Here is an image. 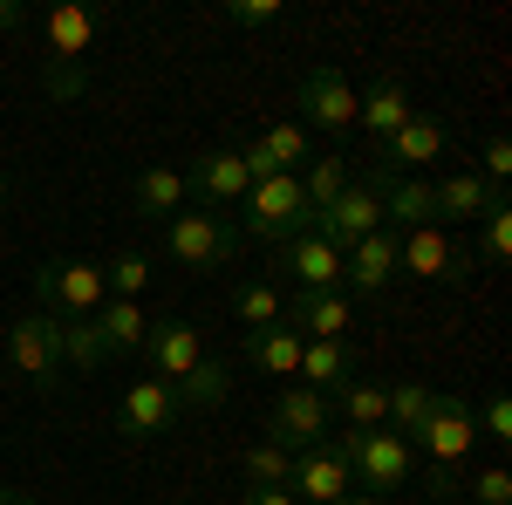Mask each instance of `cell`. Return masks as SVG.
Listing matches in <instances>:
<instances>
[{
  "mask_svg": "<svg viewBox=\"0 0 512 505\" xmlns=\"http://www.w3.org/2000/svg\"><path fill=\"white\" fill-rule=\"evenodd\" d=\"M349 157H315V164H308V171H301V192H308V212H328V205H335V198L349 192Z\"/></svg>",
  "mask_w": 512,
  "mask_h": 505,
  "instance_id": "4dcf8cb0",
  "label": "cell"
},
{
  "mask_svg": "<svg viewBox=\"0 0 512 505\" xmlns=\"http://www.w3.org/2000/svg\"><path fill=\"white\" fill-rule=\"evenodd\" d=\"M472 424H478L485 444H512V403H506V396H485V410H478Z\"/></svg>",
  "mask_w": 512,
  "mask_h": 505,
  "instance_id": "74e56055",
  "label": "cell"
},
{
  "mask_svg": "<svg viewBox=\"0 0 512 505\" xmlns=\"http://www.w3.org/2000/svg\"><path fill=\"white\" fill-rule=\"evenodd\" d=\"M308 226H315V212H308V192H301L294 171H274V178H260L253 192L239 198V233L260 239V246H287Z\"/></svg>",
  "mask_w": 512,
  "mask_h": 505,
  "instance_id": "7a4b0ae2",
  "label": "cell"
},
{
  "mask_svg": "<svg viewBox=\"0 0 512 505\" xmlns=\"http://www.w3.org/2000/svg\"><path fill=\"white\" fill-rule=\"evenodd\" d=\"M103 362H110V342H103L96 314L89 321H62V369H103Z\"/></svg>",
  "mask_w": 512,
  "mask_h": 505,
  "instance_id": "1f68e13d",
  "label": "cell"
},
{
  "mask_svg": "<svg viewBox=\"0 0 512 505\" xmlns=\"http://www.w3.org/2000/svg\"><path fill=\"white\" fill-rule=\"evenodd\" d=\"M437 389L431 383H390V410H383V430H396V437H417L424 430V417H431Z\"/></svg>",
  "mask_w": 512,
  "mask_h": 505,
  "instance_id": "f1b7e54d",
  "label": "cell"
},
{
  "mask_svg": "<svg viewBox=\"0 0 512 505\" xmlns=\"http://www.w3.org/2000/svg\"><path fill=\"white\" fill-rule=\"evenodd\" d=\"M472 499L478 505H512V478H506V465H485L472 478Z\"/></svg>",
  "mask_w": 512,
  "mask_h": 505,
  "instance_id": "f35d334b",
  "label": "cell"
},
{
  "mask_svg": "<svg viewBox=\"0 0 512 505\" xmlns=\"http://www.w3.org/2000/svg\"><path fill=\"white\" fill-rule=\"evenodd\" d=\"M226 21H233V28H280L287 7H280V0H226Z\"/></svg>",
  "mask_w": 512,
  "mask_h": 505,
  "instance_id": "8d00e7d4",
  "label": "cell"
},
{
  "mask_svg": "<svg viewBox=\"0 0 512 505\" xmlns=\"http://www.w3.org/2000/svg\"><path fill=\"white\" fill-rule=\"evenodd\" d=\"M342 505H390V499H369V492H349Z\"/></svg>",
  "mask_w": 512,
  "mask_h": 505,
  "instance_id": "ee69618b",
  "label": "cell"
},
{
  "mask_svg": "<svg viewBox=\"0 0 512 505\" xmlns=\"http://www.w3.org/2000/svg\"><path fill=\"white\" fill-rule=\"evenodd\" d=\"M239 246H246V233H239L233 212H212V205H185L178 219H164V253L178 260V267H226V260H239Z\"/></svg>",
  "mask_w": 512,
  "mask_h": 505,
  "instance_id": "277c9868",
  "label": "cell"
},
{
  "mask_svg": "<svg viewBox=\"0 0 512 505\" xmlns=\"http://www.w3.org/2000/svg\"><path fill=\"white\" fill-rule=\"evenodd\" d=\"M396 273H417V280H472V253L444 226H417V233L396 239Z\"/></svg>",
  "mask_w": 512,
  "mask_h": 505,
  "instance_id": "8fae6325",
  "label": "cell"
},
{
  "mask_svg": "<svg viewBox=\"0 0 512 505\" xmlns=\"http://www.w3.org/2000/svg\"><path fill=\"white\" fill-rule=\"evenodd\" d=\"M7 362L35 389H62V321L55 314H21L7 328Z\"/></svg>",
  "mask_w": 512,
  "mask_h": 505,
  "instance_id": "5b68a950",
  "label": "cell"
},
{
  "mask_svg": "<svg viewBox=\"0 0 512 505\" xmlns=\"http://www.w3.org/2000/svg\"><path fill=\"white\" fill-rule=\"evenodd\" d=\"M239 505H301L294 492H239Z\"/></svg>",
  "mask_w": 512,
  "mask_h": 505,
  "instance_id": "b9f144b4",
  "label": "cell"
},
{
  "mask_svg": "<svg viewBox=\"0 0 512 505\" xmlns=\"http://www.w3.org/2000/svg\"><path fill=\"white\" fill-rule=\"evenodd\" d=\"M328 396L308 383H287L274 396V417H267V444H280V451H308V444H321L328 437Z\"/></svg>",
  "mask_w": 512,
  "mask_h": 505,
  "instance_id": "52a82bcc",
  "label": "cell"
},
{
  "mask_svg": "<svg viewBox=\"0 0 512 505\" xmlns=\"http://www.w3.org/2000/svg\"><path fill=\"white\" fill-rule=\"evenodd\" d=\"M369 178H376V192H383V219H390L396 233L437 226V185L431 178H396L383 164H369Z\"/></svg>",
  "mask_w": 512,
  "mask_h": 505,
  "instance_id": "2e32d148",
  "label": "cell"
},
{
  "mask_svg": "<svg viewBox=\"0 0 512 505\" xmlns=\"http://www.w3.org/2000/svg\"><path fill=\"white\" fill-rule=\"evenodd\" d=\"M437 157H444V123H437L431 110H417L396 137L376 144V164L396 171V178H424V164H437Z\"/></svg>",
  "mask_w": 512,
  "mask_h": 505,
  "instance_id": "4fadbf2b",
  "label": "cell"
},
{
  "mask_svg": "<svg viewBox=\"0 0 512 505\" xmlns=\"http://www.w3.org/2000/svg\"><path fill=\"white\" fill-rule=\"evenodd\" d=\"M390 219H383V192H376V178L362 171V178H349V192L335 198L328 212H315V233L335 246V253H349L355 239H369V233H383Z\"/></svg>",
  "mask_w": 512,
  "mask_h": 505,
  "instance_id": "8992f818",
  "label": "cell"
},
{
  "mask_svg": "<svg viewBox=\"0 0 512 505\" xmlns=\"http://www.w3.org/2000/svg\"><path fill=\"white\" fill-rule=\"evenodd\" d=\"M144 362H151V376L158 383H185L198 362H205V342H198L192 321H151V335H144Z\"/></svg>",
  "mask_w": 512,
  "mask_h": 505,
  "instance_id": "9a60e30c",
  "label": "cell"
},
{
  "mask_svg": "<svg viewBox=\"0 0 512 505\" xmlns=\"http://www.w3.org/2000/svg\"><path fill=\"white\" fill-rule=\"evenodd\" d=\"M0 505H35V499H21V492H0Z\"/></svg>",
  "mask_w": 512,
  "mask_h": 505,
  "instance_id": "f6af8a7d",
  "label": "cell"
},
{
  "mask_svg": "<svg viewBox=\"0 0 512 505\" xmlns=\"http://www.w3.org/2000/svg\"><path fill=\"white\" fill-rule=\"evenodd\" d=\"M410 444H424V458H431V465H451V471H458L465 458H472V444H478L472 396H437L431 417H424V430H417Z\"/></svg>",
  "mask_w": 512,
  "mask_h": 505,
  "instance_id": "9c48e42d",
  "label": "cell"
},
{
  "mask_svg": "<svg viewBox=\"0 0 512 505\" xmlns=\"http://www.w3.org/2000/svg\"><path fill=\"white\" fill-rule=\"evenodd\" d=\"M185 424V403H178V389L158 383V376H137V383L123 389L117 403V437H130V444H144V437H164V430Z\"/></svg>",
  "mask_w": 512,
  "mask_h": 505,
  "instance_id": "ba28073f",
  "label": "cell"
},
{
  "mask_svg": "<svg viewBox=\"0 0 512 505\" xmlns=\"http://www.w3.org/2000/svg\"><path fill=\"white\" fill-rule=\"evenodd\" d=\"M280 267L294 273V287H301V294H342V253H335L315 226L280 246Z\"/></svg>",
  "mask_w": 512,
  "mask_h": 505,
  "instance_id": "e0dca14e",
  "label": "cell"
},
{
  "mask_svg": "<svg viewBox=\"0 0 512 505\" xmlns=\"http://www.w3.org/2000/svg\"><path fill=\"white\" fill-rule=\"evenodd\" d=\"M96 328H103L110 355H144V335H151L144 301H103V308H96Z\"/></svg>",
  "mask_w": 512,
  "mask_h": 505,
  "instance_id": "4316f807",
  "label": "cell"
},
{
  "mask_svg": "<svg viewBox=\"0 0 512 505\" xmlns=\"http://www.w3.org/2000/svg\"><path fill=\"white\" fill-rule=\"evenodd\" d=\"M424 485H431V499H451V492H458V471L451 465H424Z\"/></svg>",
  "mask_w": 512,
  "mask_h": 505,
  "instance_id": "60d3db41",
  "label": "cell"
},
{
  "mask_svg": "<svg viewBox=\"0 0 512 505\" xmlns=\"http://www.w3.org/2000/svg\"><path fill=\"white\" fill-rule=\"evenodd\" d=\"M478 178H485L492 192L512 178V144H506V137H492V144H485V157H478Z\"/></svg>",
  "mask_w": 512,
  "mask_h": 505,
  "instance_id": "ab89813d",
  "label": "cell"
},
{
  "mask_svg": "<svg viewBox=\"0 0 512 505\" xmlns=\"http://www.w3.org/2000/svg\"><path fill=\"white\" fill-rule=\"evenodd\" d=\"M164 505H185V499H164Z\"/></svg>",
  "mask_w": 512,
  "mask_h": 505,
  "instance_id": "7dc6e473",
  "label": "cell"
},
{
  "mask_svg": "<svg viewBox=\"0 0 512 505\" xmlns=\"http://www.w3.org/2000/svg\"><path fill=\"white\" fill-rule=\"evenodd\" d=\"M103 287H110V301H144V287H151V260H144V253H117V260L103 267Z\"/></svg>",
  "mask_w": 512,
  "mask_h": 505,
  "instance_id": "e575fe53",
  "label": "cell"
},
{
  "mask_svg": "<svg viewBox=\"0 0 512 505\" xmlns=\"http://www.w3.org/2000/svg\"><path fill=\"white\" fill-rule=\"evenodd\" d=\"M0 205H7V171H0Z\"/></svg>",
  "mask_w": 512,
  "mask_h": 505,
  "instance_id": "bcb514c9",
  "label": "cell"
},
{
  "mask_svg": "<svg viewBox=\"0 0 512 505\" xmlns=\"http://www.w3.org/2000/svg\"><path fill=\"white\" fill-rule=\"evenodd\" d=\"M130 205L144 212V219H178L192 198H185V171H171V164H144L137 171V185H130Z\"/></svg>",
  "mask_w": 512,
  "mask_h": 505,
  "instance_id": "7402d4cb",
  "label": "cell"
},
{
  "mask_svg": "<svg viewBox=\"0 0 512 505\" xmlns=\"http://www.w3.org/2000/svg\"><path fill=\"white\" fill-rule=\"evenodd\" d=\"M287 328H294L301 342H349L355 294H294V301H287Z\"/></svg>",
  "mask_w": 512,
  "mask_h": 505,
  "instance_id": "ac0fdd59",
  "label": "cell"
},
{
  "mask_svg": "<svg viewBox=\"0 0 512 505\" xmlns=\"http://www.w3.org/2000/svg\"><path fill=\"white\" fill-rule=\"evenodd\" d=\"M287 492H294V499H308V505H342L355 492L349 458H342L328 437L308 444V451H294V465H287Z\"/></svg>",
  "mask_w": 512,
  "mask_h": 505,
  "instance_id": "30bf717a",
  "label": "cell"
},
{
  "mask_svg": "<svg viewBox=\"0 0 512 505\" xmlns=\"http://www.w3.org/2000/svg\"><path fill=\"white\" fill-rule=\"evenodd\" d=\"M21 21H28V7H21V0H0V35H7V28H21Z\"/></svg>",
  "mask_w": 512,
  "mask_h": 505,
  "instance_id": "7bdbcfd3",
  "label": "cell"
},
{
  "mask_svg": "<svg viewBox=\"0 0 512 505\" xmlns=\"http://www.w3.org/2000/svg\"><path fill=\"white\" fill-rule=\"evenodd\" d=\"M233 314L246 321V328H280V321H287V301H280L274 280H246V287L233 294Z\"/></svg>",
  "mask_w": 512,
  "mask_h": 505,
  "instance_id": "d6a6232c",
  "label": "cell"
},
{
  "mask_svg": "<svg viewBox=\"0 0 512 505\" xmlns=\"http://www.w3.org/2000/svg\"><path fill=\"white\" fill-rule=\"evenodd\" d=\"M410 117H417V103H410V89H403L396 76H383L369 96H355V123H362L376 144H383V137H396Z\"/></svg>",
  "mask_w": 512,
  "mask_h": 505,
  "instance_id": "44dd1931",
  "label": "cell"
},
{
  "mask_svg": "<svg viewBox=\"0 0 512 505\" xmlns=\"http://www.w3.org/2000/svg\"><path fill=\"white\" fill-rule=\"evenodd\" d=\"M335 451L349 458V478H362L369 499H390L417 478V444L396 430H349V437H335Z\"/></svg>",
  "mask_w": 512,
  "mask_h": 505,
  "instance_id": "3957f363",
  "label": "cell"
},
{
  "mask_svg": "<svg viewBox=\"0 0 512 505\" xmlns=\"http://www.w3.org/2000/svg\"><path fill=\"white\" fill-rule=\"evenodd\" d=\"M335 403H342V417H349L355 430H383V410H390V383H362V376H349V383L335 389Z\"/></svg>",
  "mask_w": 512,
  "mask_h": 505,
  "instance_id": "f546056e",
  "label": "cell"
},
{
  "mask_svg": "<svg viewBox=\"0 0 512 505\" xmlns=\"http://www.w3.org/2000/svg\"><path fill=\"white\" fill-rule=\"evenodd\" d=\"M103 35L96 7H48L41 14V96L48 103H76L89 89V48Z\"/></svg>",
  "mask_w": 512,
  "mask_h": 505,
  "instance_id": "6da1fadb",
  "label": "cell"
},
{
  "mask_svg": "<svg viewBox=\"0 0 512 505\" xmlns=\"http://www.w3.org/2000/svg\"><path fill=\"white\" fill-rule=\"evenodd\" d=\"M396 226H383V233L355 239L349 253H342V280H349V294H383L396 280Z\"/></svg>",
  "mask_w": 512,
  "mask_h": 505,
  "instance_id": "ffe728a7",
  "label": "cell"
},
{
  "mask_svg": "<svg viewBox=\"0 0 512 505\" xmlns=\"http://www.w3.org/2000/svg\"><path fill=\"white\" fill-rule=\"evenodd\" d=\"M478 246H485V267H506V253H512V205H506V198L485 212V233H478Z\"/></svg>",
  "mask_w": 512,
  "mask_h": 505,
  "instance_id": "d590c367",
  "label": "cell"
},
{
  "mask_svg": "<svg viewBox=\"0 0 512 505\" xmlns=\"http://www.w3.org/2000/svg\"><path fill=\"white\" fill-rule=\"evenodd\" d=\"M246 192H253V178H246L239 151H198V157H192V171H185V198L212 205V212H233Z\"/></svg>",
  "mask_w": 512,
  "mask_h": 505,
  "instance_id": "7c38bea8",
  "label": "cell"
},
{
  "mask_svg": "<svg viewBox=\"0 0 512 505\" xmlns=\"http://www.w3.org/2000/svg\"><path fill=\"white\" fill-rule=\"evenodd\" d=\"M287 465H294V451H280V444H253L246 451V492H287Z\"/></svg>",
  "mask_w": 512,
  "mask_h": 505,
  "instance_id": "836d02e7",
  "label": "cell"
},
{
  "mask_svg": "<svg viewBox=\"0 0 512 505\" xmlns=\"http://www.w3.org/2000/svg\"><path fill=\"white\" fill-rule=\"evenodd\" d=\"M48 273H55V321H89V314L110 301L96 260H48Z\"/></svg>",
  "mask_w": 512,
  "mask_h": 505,
  "instance_id": "d6986e66",
  "label": "cell"
},
{
  "mask_svg": "<svg viewBox=\"0 0 512 505\" xmlns=\"http://www.w3.org/2000/svg\"><path fill=\"white\" fill-rule=\"evenodd\" d=\"M246 355H253V369H267V376H301V335L280 321V328H246Z\"/></svg>",
  "mask_w": 512,
  "mask_h": 505,
  "instance_id": "484cf974",
  "label": "cell"
},
{
  "mask_svg": "<svg viewBox=\"0 0 512 505\" xmlns=\"http://www.w3.org/2000/svg\"><path fill=\"white\" fill-rule=\"evenodd\" d=\"M253 151H260L267 171H294V178L315 164V151H308V123H267V130L253 137Z\"/></svg>",
  "mask_w": 512,
  "mask_h": 505,
  "instance_id": "cb8c5ba5",
  "label": "cell"
},
{
  "mask_svg": "<svg viewBox=\"0 0 512 505\" xmlns=\"http://www.w3.org/2000/svg\"><path fill=\"white\" fill-rule=\"evenodd\" d=\"M301 110H308V123L315 130H328V137H342V130H355V82L342 76V69H308L301 76Z\"/></svg>",
  "mask_w": 512,
  "mask_h": 505,
  "instance_id": "5bb4252c",
  "label": "cell"
},
{
  "mask_svg": "<svg viewBox=\"0 0 512 505\" xmlns=\"http://www.w3.org/2000/svg\"><path fill=\"white\" fill-rule=\"evenodd\" d=\"M301 376H308V389L335 396V389L349 383V376H362V369H355L349 342H301Z\"/></svg>",
  "mask_w": 512,
  "mask_h": 505,
  "instance_id": "d4e9b609",
  "label": "cell"
},
{
  "mask_svg": "<svg viewBox=\"0 0 512 505\" xmlns=\"http://www.w3.org/2000/svg\"><path fill=\"white\" fill-rule=\"evenodd\" d=\"M437 185V219H485L506 192H492L478 171H451V178H431Z\"/></svg>",
  "mask_w": 512,
  "mask_h": 505,
  "instance_id": "603a6c76",
  "label": "cell"
},
{
  "mask_svg": "<svg viewBox=\"0 0 512 505\" xmlns=\"http://www.w3.org/2000/svg\"><path fill=\"white\" fill-rule=\"evenodd\" d=\"M171 389H178V403H185V417H192V410H219V403L233 396V369L205 355V362H198L192 376H185V383H171Z\"/></svg>",
  "mask_w": 512,
  "mask_h": 505,
  "instance_id": "83f0119b",
  "label": "cell"
}]
</instances>
